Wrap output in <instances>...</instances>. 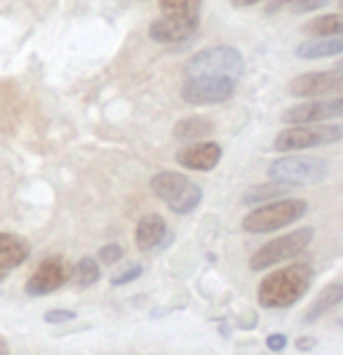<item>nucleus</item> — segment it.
Masks as SVG:
<instances>
[{
    "label": "nucleus",
    "instance_id": "obj_1",
    "mask_svg": "<svg viewBox=\"0 0 343 355\" xmlns=\"http://www.w3.org/2000/svg\"><path fill=\"white\" fill-rule=\"evenodd\" d=\"M313 278H315V273L308 263H292L287 268L273 270L258 285V304L273 311L290 309L310 290Z\"/></svg>",
    "mask_w": 343,
    "mask_h": 355
},
{
    "label": "nucleus",
    "instance_id": "obj_2",
    "mask_svg": "<svg viewBox=\"0 0 343 355\" xmlns=\"http://www.w3.org/2000/svg\"><path fill=\"white\" fill-rule=\"evenodd\" d=\"M245 73V59L238 47L216 45L197 52L188 64H186V78H231L240 80Z\"/></svg>",
    "mask_w": 343,
    "mask_h": 355
},
{
    "label": "nucleus",
    "instance_id": "obj_3",
    "mask_svg": "<svg viewBox=\"0 0 343 355\" xmlns=\"http://www.w3.org/2000/svg\"><path fill=\"white\" fill-rule=\"evenodd\" d=\"M150 191L160 198L174 214H191L202 202V189L179 172H158L150 179Z\"/></svg>",
    "mask_w": 343,
    "mask_h": 355
},
{
    "label": "nucleus",
    "instance_id": "obj_4",
    "mask_svg": "<svg viewBox=\"0 0 343 355\" xmlns=\"http://www.w3.org/2000/svg\"><path fill=\"white\" fill-rule=\"evenodd\" d=\"M306 212H308L306 200L285 198V200L266 202V205H261V207L252 209L243 219V228L247 233L263 236V233H273V231H280V228H287L290 224H294V221H299Z\"/></svg>",
    "mask_w": 343,
    "mask_h": 355
},
{
    "label": "nucleus",
    "instance_id": "obj_5",
    "mask_svg": "<svg viewBox=\"0 0 343 355\" xmlns=\"http://www.w3.org/2000/svg\"><path fill=\"white\" fill-rule=\"evenodd\" d=\"M329 172V165L324 158L315 155H282L273 160L268 167V177L273 182L287 186H304V184H320Z\"/></svg>",
    "mask_w": 343,
    "mask_h": 355
},
{
    "label": "nucleus",
    "instance_id": "obj_6",
    "mask_svg": "<svg viewBox=\"0 0 343 355\" xmlns=\"http://www.w3.org/2000/svg\"><path fill=\"white\" fill-rule=\"evenodd\" d=\"M343 128L334 123L324 125H290L282 130L273 141V148L280 153H294V151H308V148L322 146V144H336L341 141Z\"/></svg>",
    "mask_w": 343,
    "mask_h": 355
},
{
    "label": "nucleus",
    "instance_id": "obj_7",
    "mask_svg": "<svg viewBox=\"0 0 343 355\" xmlns=\"http://www.w3.org/2000/svg\"><path fill=\"white\" fill-rule=\"evenodd\" d=\"M315 238V228L306 226V228H299V231H292L287 236H280L275 240H270L263 248H258L254 254L249 259V268L252 270H266L275 263H282L287 259H294L299 257L301 252H306V248L313 243Z\"/></svg>",
    "mask_w": 343,
    "mask_h": 355
},
{
    "label": "nucleus",
    "instance_id": "obj_8",
    "mask_svg": "<svg viewBox=\"0 0 343 355\" xmlns=\"http://www.w3.org/2000/svg\"><path fill=\"white\" fill-rule=\"evenodd\" d=\"M236 94V80L231 78H186L182 99L193 106H212L228 101Z\"/></svg>",
    "mask_w": 343,
    "mask_h": 355
},
{
    "label": "nucleus",
    "instance_id": "obj_9",
    "mask_svg": "<svg viewBox=\"0 0 343 355\" xmlns=\"http://www.w3.org/2000/svg\"><path fill=\"white\" fill-rule=\"evenodd\" d=\"M343 87L341 69L334 71H315V73H304L290 83V94L297 99H320L327 94H339Z\"/></svg>",
    "mask_w": 343,
    "mask_h": 355
},
{
    "label": "nucleus",
    "instance_id": "obj_10",
    "mask_svg": "<svg viewBox=\"0 0 343 355\" xmlns=\"http://www.w3.org/2000/svg\"><path fill=\"white\" fill-rule=\"evenodd\" d=\"M343 116V99H310L306 104H297L282 113V123L290 125H315L324 120H336Z\"/></svg>",
    "mask_w": 343,
    "mask_h": 355
},
{
    "label": "nucleus",
    "instance_id": "obj_11",
    "mask_svg": "<svg viewBox=\"0 0 343 355\" xmlns=\"http://www.w3.org/2000/svg\"><path fill=\"white\" fill-rule=\"evenodd\" d=\"M71 278V268L69 263L64 261L62 257H50L35 268V273L28 278L26 282V292L31 297H45V294H52L54 290L69 282Z\"/></svg>",
    "mask_w": 343,
    "mask_h": 355
},
{
    "label": "nucleus",
    "instance_id": "obj_12",
    "mask_svg": "<svg viewBox=\"0 0 343 355\" xmlns=\"http://www.w3.org/2000/svg\"><path fill=\"white\" fill-rule=\"evenodd\" d=\"M200 19H186V17H170L162 15L158 21L150 24V38L162 45H179L191 40L197 31Z\"/></svg>",
    "mask_w": 343,
    "mask_h": 355
},
{
    "label": "nucleus",
    "instance_id": "obj_13",
    "mask_svg": "<svg viewBox=\"0 0 343 355\" xmlns=\"http://www.w3.org/2000/svg\"><path fill=\"white\" fill-rule=\"evenodd\" d=\"M221 155V146L216 141H202V144H191V146L182 148L177 153L179 165L186 167V170H193V172H209L219 165Z\"/></svg>",
    "mask_w": 343,
    "mask_h": 355
},
{
    "label": "nucleus",
    "instance_id": "obj_14",
    "mask_svg": "<svg viewBox=\"0 0 343 355\" xmlns=\"http://www.w3.org/2000/svg\"><path fill=\"white\" fill-rule=\"evenodd\" d=\"M31 254V245L17 233H0V273L8 275V270L21 266Z\"/></svg>",
    "mask_w": 343,
    "mask_h": 355
},
{
    "label": "nucleus",
    "instance_id": "obj_15",
    "mask_svg": "<svg viewBox=\"0 0 343 355\" xmlns=\"http://www.w3.org/2000/svg\"><path fill=\"white\" fill-rule=\"evenodd\" d=\"M167 236V224L160 214H146L139 219L134 231V243L141 252L155 250Z\"/></svg>",
    "mask_w": 343,
    "mask_h": 355
},
{
    "label": "nucleus",
    "instance_id": "obj_16",
    "mask_svg": "<svg viewBox=\"0 0 343 355\" xmlns=\"http://www.w3.org/2000/svg\"><path fill=\"white\" fill-rule=\"evenodd\" d=\"M343 52V38L334 35V38H315L308 43H301L297 47V57L299 59H329V57H339Z\"/></svg>",
    "mask_w": 343,
    "mask_h": 355
},
{
    "label": "nucleus",
    "instance_id": "obj_17",
    "mask_svg": "<svg viewBox=\"0 0 343 355\" xmlns=\"http://www.w3.org/2000/svg\"><path fill=\"white\" fill-rule=\"evenodd\" d=\"M214 132V123L204 116H191V118H182L177 125H174V137L182 141H200L212 137Z\"/></svg>",
    "mask_w": 343,
    "mask_h": 355
},
{
    "label": "nucleus",
    "instance_id": "obj_18",
    "mask_svg": "<svg viewBox=\"0 0 343 355\" xmlns=\"http://www.w3.org/2000/svg\"><path fill=\"white\" fill-rule=\"evenodd\" d=\"M341 302H343V282H334V285H329L327 290L313 302L310 311L306 313V322H315L317 318H322L324 313L336 309Z\"/></svg>",
    "mask_w": 343,
    "mask_h": 355
},
{
    "label": "nucleus",
    "instance_id": "obj_19",
    "mask_svg": "<svg viewBox=\"0 0 343 355\" xmlns=\"http://www.w3.org/2000/svg\"><path fill=\"white\" fill-rule=\"evenodd\" d=\"M341 31H343V17L341 15L317 17V19H313L304 26V33L315 35V38H334V35H341Z\"/></svg>",
    "mask_w": 343,
    "mask_h": 355
},
{
    "label": "nucleus",
    "instance_id": "obj_20",
    "mask_svg": "<svg viewBox=\"0 0 343 355\" xmlns=\"http://www.w3.org/2000/svg\"><path fill=\"white\" fill-rule=\"evenodd\" d=\"M202 0H160L162 15L186 17V19H200Z\"/></svg>",
    "mask_w": 343,
    "mask_h": 355
},
{
    "label": "nucleus",
    "instance_id": "obj_21",
    "mask_svg": "<svg viewBox=\"0 0 343 355\" xmlns=\"http://www.w3.org/2000/svg\"><path fill=\"white\" fill-rule=\"evenodd\" d=\"M73 278H76V285L80 287V290H87V287H92L94 282H99L101 273H99V263H97V259H92V257H82L80 261L76 263Z\"/></svg>",
    "mask_w": 343,
    "mask_h": 355
},
{
    "label": "nucleus",
    "instance_id": "obj_22",
    "mask_svg": "<svg viewBox=\"0 0 343 355\" xmlns=\"http://www.w3.org/2000/svg\"><path fill=\"white\" fill-rule=\"evenodd\" d=\"M287 191V184H280V182H273L270 179V186H256V189H252L249 193L245 196V202L252 205V202H263L268 200L270 196H282Z\"/></svg>",
    "mask_w": 343,
    "mask_h": 355
},
{
    "label": "nucleus",
    "instance_id": "obj_23",
    "mask_svg": "<svg viewBox=\"0 0 343 355\" xmlns=\"http://www.w3.org/2000/svg\"><path fill=\"white\" fill-rule=\"evenodd\" d=\"M141 270H143L141 263H132V266L125 268L123 273L113 275V278H111V285H127V282H132V280H137V278H139V275H141Z\"/></svg>",
    "mask_w": 343,
    "mask_h": 355
},
{
    "label": "nucleus",
    "instance_id": "obj_24",
    "mask_svg": "<svg viewBox=\"0 0 343 355\" xmlns=\"http://www.w3.org/2000/svg\"><path fill=\"white\" fill-rule=\"evenodd\" d=\"M329 3H332V0H294L292 12L306 15V12H313V10H322L324 5H329Z\"/></svg>",
    "mask_w": 343,
    "mask_h": 355
},
{
    "label": "nucleus",
    "instance_id": "obj_25",
    "mask_svg": "<svg viewBox=\"0 0 343 355\" xmlns=\"http://www.w3.org/2000/svg\"><path fill=\"white\" fill-rule=\"evenodd\" d=\"M99 259L104 263H116L123 259V248H120L118 243H111V245H104V248L99 250Z\"/></svg>",
    "mask_w": 343,
    "mask_h": 355
},
{
    "label": "nucleus",
    "instance_id": "obj_26",
    "mask_svg": "<svg viewBox=\"0 0 343 355\" xmlns=\"http://www.w3.org/2000/svg\"><path fill=\"white\" fill-rule=\"evenodd\" d=\"M71 320H76V313H73V311L54 309V311H50V313H45V322H50V324L71 322Z\"/></svg>",
    "mask_w": 343,
    "mask_h": 355
},
{
    "label": "nucleus",
    "instance_id": "obj_27",
    "mask_svg": "<svg viewBox=\"0 0 343 355\" xmlns=\"http://www.w3.org/2000/svg\"><path fill=\"white\" fill-rule=\"evenodd\" d=\"M266 348L273 353H282L287 348V336L285 334H270L266 339Z\"/></svg>",
    "mask_w": 343,
    "mask_h": 355
},
{
    "label": "nucleus",
    "instance_id": "obj_28",
    "mask_svg": "<svg viewBox=\"0 0 343 355\" xmlns=\"http://www.w3.org/2000/svg\"><path fill=\"white\" fill-rule=\"evenodd\" d=\"M313 346H315V339H313V336H301V339L297 341L299 351H310Z\"/></svg>",
    "mask_w": 343,
    "mask_h": 355
},
{
    "label": "nucleus",
    "instance_id": "obj_29",
    "mask_svg": "<svg viewBox=\"0 0 343 355\" xmlns=\"http://www.w3.org/2000/svg\"><path fill=\"white\" fill-rule=\"evenodd\" d=\"M290 3H294V0H268L266 12H278V10H282L285 5H290Z\"/></svg>",
    "mask_w": 343,
    "mask_h": 355
},
{
    "label": "nucleus",
    "instance_id": "obj_30",
    "mask_svg": "<svg viewBox=\"0 0 343 355\" xmlns=\"http://www.w3.org/2000/svg\"><path fill=\"white\" fill-rule=\"evenodd\" d=\"M228 3H231L233 8H249V5H256V3H261V0H228Z\"/></svg>",
    "mask_w": 343,
    "mask_h": 355
},
{
    "label": "nucleus",
    "instance_id": "obj_31",
    "mask_svg": "<svg viewBox=\"0 0 343 355\" xmlns=\"http://www.w3.org/2000/svg\"><path fill=\"white\" fill-rule=\"evenodd\" d=\"M0 355H10V348L5 344V339H0Z\"/></svg>",
    "mask_w": 343,
    "mask_h": 355
}]
</instances>
